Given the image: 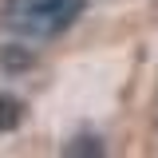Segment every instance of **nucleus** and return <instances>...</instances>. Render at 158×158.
<instances>
[{
	"label": "nucleus",
	"mask_w": 158,
	"mask_h": 158,
	"mask_svg": "<svg viewBox=\"0 0 158 158\" xmlns=\"http://www.w3.org/2000/svg\"><path fill=\"white\" fill-rule=\"evenodd\" d=\"M87 0H4L0 24L28 40H52L83 16Z\"/></svg>",
	"instance_id": "1"
},
{
	"label": "nucleus",
	"mask_w": 158,
	"mask_h": 158,
	"mask_svg": "<svg viewBox=\"0 0 158 158\" xmlns=\"http://www.w3.org/2000/svg\"><path fill=\"white\" fill-rule=\"evenodd\" d=\"M32 63H36V52H32V48H20V44L0 48V67H4V71H28Z\"/></svg>",
	"instance_id": "2"
},
{
	"label": "nucleus",
	"mask_w": 158,
	"mask_h": 158,
	"mask_svg": "<svg viewBox=\"0 0 158 158\" xmlns=\"http://www.w3.org/2000/svg\"><path fill=\"white\" fill-rule=\"evenodd\" d=\"M20 118H24V103L16 95H0V135L4 131H16Z\"/></svg>",
	"instance_id": "3"
},
{
	"label": "nucleus",
	"mask_w": 158,
	"mask_h": 158,
	"mask_svg": "<svg viewBox=\"0 0 158 158\" xmlns=\"http://www.w3.org/2000/svg\"><path fill=\"white\" fill-rule=\"evenodd\" d=\"M63 154H103V138L99 135H79L63 146Z\"/></svg>",
	"instance_id": "4"
}]
</instances>
